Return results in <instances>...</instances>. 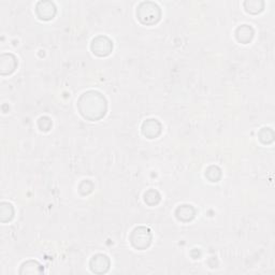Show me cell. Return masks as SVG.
<instances>
[{
  "label": "cell",
  "instance_id": "1",
  "mask_svg": "<svg viewBox=\"0 0 275 275\" xmlns=\"http://www.w3.org/2000/svg\"><path fill=\"white\" fill-rule=\"evenodd\" d=\"M77 107L80 114L91 122L100 121L108 111L106 97L97 91H87L82 94L78 99Z\"/></svg>",
  "mask_w": 275,
  "mask_h": 275
},
{
  "label": "cell",
  "instance_id": "5",
  "mask_svg": "<svg viewBox=\"0 0 275 275\" xmlns=\"http://www.w3.org/2000/svg\"><path fill=\"white\" fill-rule=\"evenodd\" d=\"M34 11H36L37 16L41 20H51L56 15V5H55L54 2L49 1V0H42V1H39L36 4V8H34Z\"/></svg>",
  "mask_w": 275,
  "mask_h": 275
},
{
  "label": "cell",
  "instance_id": "7",
  "mask_svg": "<svg viewBox=\"0 0 275 275\" xmlns=\"http://www.w3.org/2000/svg\"><path fill=\"white\" fill-rule=\"evenodd\" d=\"M142 135L147 139H156L159 137L162 132L161 123L156 119H148L144 121L141 126Z\"/></svg>",
  "mask_w": 275,
  "mask_h": 275
},
{
  "label": "cell",
  "instance_id": "3",
  "mask_svg": "<svg viewBox=\"0 0 275 275\" xmlns=\"http://www.w3.org/2000/svg\"><path fill=\"white\" fill-rule=\"evenodd\" d=\"M129 241L135 250L145 251L152 244L153 235L147 227H136L130 233Z\"/></svg>",
  "mask_w": 275,
  "mask_h": 275
},
{
  "label": "cell",
  "instance_id": "4",
  "mask_svg": "<svg viewBox=\"0 0 275 275\" xmlns=\"http://www.w3.org/2000/svg\"><path fill=\"white\" fill-rule=\"evenodd\" d=\"M91 50L98 57H107L113 51V41L107 36H98L93 39Z\"/></svg>",
  "mask_w": 275,
  "mask_h": 275
},
{
  "label": "cell",
  "instance_id": "17",
  "mask_svg": "<svg viewBox=\"0 0 275 275\" xmlns=\"http://www.w3.org/2000/svg\"><path fill=\"white\" fill-rule=\"evenodd\" d=\"M79 192H80V195L82 196H88L89 194H92V192L94 191L95 189V185L92 181H89V180H84V181H82L79 185Z\"/></svg>",
  "mask_w": 275,
  "mask_h": 275
},
{
  "label": "cell",
  "instance_id": "14",
  "mask_svg": "<svg viewBox=\"0 0 275 275\" xmlns=\"http://www.w3.org/2000/svg\"><path fill=\"white\" fill-rule=\"evenodd\" d=\"M258 139L261 143L265 144V145H269V144H272L274 142L273 129L270 127H265L263 129H260V132L258 133Z\"/></svg>",
  "mask_w": 275,
  "mask_h": 275
},
{
  "label": "cell",
  "instance_id": "10",
  "mask_svg": "<svg viewBox=\"0 0 275 275\" xmlns=\"http://www.w3.org/2000/svg\"><path fill=\"white\" fill-rule=\"evenodd\" d=\"M235 36H236V39L239 43L247 44V43L252 42L254 36H255V30H254L252 26L244 24V25L239 26L236 29Z\"/></svg>",
  "mask_w": 275,
  "mask_h": 275
},
{
  "label": "cell",
  "instance_id": "13",
  "mask_svg": "<svg viewBox=\"0 0 275 275\" xmlns=\"http://www.w3.org/2000/svg\"><path fill=\"white\" fill-rule=\"evenodd\" d=\"M265 1L263 0H246L243 2V6L250 14H259L265 10Z\"/></svg>",
  "mask_w": 275,
  "mask_h": 275
},
{
  "label": "cell",
  "instance_id": "9",
  "mask_svg": "<svg viewBox=\"0 0 275 275\" xmlns=\"http://www.w3.org/2000/svg\"><path fill=\"white\" fill-rule=\"evenodd\" d=\"M196 209L191 204H182L177 206L174 214L178 221L182 223H189L196 217Z\"/></svg>",
  "mask_w": 275,
  "mask_h": 275
},
{
  "label": "cell",
  "instance_id": "2",
  "mask_svg": "<svg viewBox=\"0 0 275 275\" xmlns=\"http://www.w3.org/2000/svg\"><path fill=\"white\" fill-rule=\"evenodd\" d=\"M137 18L142 25L153 26L161 18V9L156 2L142 1L137 6Z\"/></svg>",
  "mask_w": 275,
  "mask_h": 275
},
{
  "label": "cell",
  "instance_id": "8",
  "mask_svg": "<svg viewBox=\"0 0 275 275\" xmlns=\"http://www.w3.org/2000/svg\"><path fill=\"white\" fill-rule=\"evenodd\" d=\"M17 65V58L11 53H3L0 56V73L1 75L12 74L16 70Z\"/></svg>",
  "mask_w": 275,
  "mask_h": 275
},
{
  "label": "cell",
  "instance_id": "15",
  "mask_svg": "<svg viewBox=\"0 0 275 275\" xmlns=\"http://www.w3.org/2000/svg\"><path fill=\"white\" fill-rule=\"evenodd\" d=\"M205 177L212 183H217L221 181V178L223 176L222 170L217 166H210L208 169L205 170Z\"/></svg>",
  "mask_w": 275,
  "mask_h": 275
},
{
  "label": "cell",
  "instance_id": "16",
  "mask_svg": "<svg viewBox=\"0 0 275 275\" xmlns=\"http://www.w3.org/2000/svg\"><path fill=\"white\" fill-rule=\"evenodd\" d=\"M161 200V196L156 189H148L144 194V201L149 206H155Z\"/></svg>",
  "mask_w": 275,
  "mask_h": 275
},
{
  "label": "cell",
  "instance_id": "6",
  "mask_svg": "<svg viewBox=\"0 0 275 275\" xmlns=\"http://www.w3.org/2000/svg\"><path fill=\"white\" fill-rule=\"evenodd\" d=\"M110 267H111V260L103 254H96L89 260V268L96 274L107 273L110 270Z\"/></svg>",
  "mask_w": 275,
  "mask_h": 275
},
{
  "label": "cell",
  "instance_id": "11",
  "mask_svg": "<svg viewBox=\"0 0 275 275\" xmlns=\"http://www.w3.org/2000/svg\"><path fill=\"white\" fill-rule=\"evenodd\" d=\"M43 268L36 260H28L20 266L19 274H41Z\"/></svg>",
  "mask_w": 275,
  "mask_h": 275
},
{
  "label": "cell",
  "instance_id": "18",
  "mask_svg": "<svg viewBox=\"0 0 275 275\" xmlns=\"http://www.w3.org/2000/svg\"><path fill=\"white\" fill-rule=\"evenodd\" d=\"M38 128L43 133L50 132L53 126V122L49 118V116H41V118L38 120Z\"/></svg>",
  "mask_w": 275,
  "mask_h": 275
},
{
  "label": "cell",
  "instance_id": "12",
  "mask_svg": "<svg viewBox=\"0 0 275 275\" xmlns=\"http://www.w3.org/2000/svg\"><path fill=\"white\" fill-rule=\"evenodd\" d=\"M14 206L9 202H1L0 204V222L5 224L11 222L14 217Z\"/></svg>",
  "mask_w": 275,
  "mask_h": 275
}]
</instances>
